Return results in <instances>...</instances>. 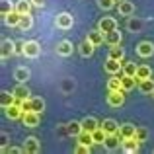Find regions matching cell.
Segmentation results:
<instances>
[{
    "label": "cell",
    "mask_w": 154,
    "mask_h": 154,
    "mask_svg": "<svg viewBox=\"0 0 154 154\" xmlns=\"http://www.w3.org/2000/svg\"><path fill=\"white\" fill-rule=\"evenodd\" d=\"M39 53H41V47H39L37 41H23V45H22V55H26L27 59H37Z\"/></svg>",
    "instance_id": "cell-1"
},
{
    "label": "cell",
    "mask_w": 154,
    "mask_h": 154,
    "mask_svg": "<svg viewBox=\"0 0 154 154\" xmlns=\"http://www.w3.org/2000/svg\"><path fill=\"white\" fill-rule=\"evenodd\" d=\"M125 102V90H109L107 94V103L111 107H119Z\"/></svg>",
    "instance_id": "cell-2"
},
{
    "label": "cell",
    "mask_w": 154,
    "mask_h": 154,
    "mask_svg": "<svg viewBox=\"0 0 154 154\" xmlns=\"http://www.w3.org/2000/svg\"><path fill=\"white\" fill-rule=\"evenodd\" d=\"M98 29L103 31V33H109V31L117 29V20L111 18V16H105V18H102L98 22Z\"/></svg>",
    "instance_id": "cell-3"
},
{
    "label": "cell",
    "mask_w": 154,
    "mask_h": 154,
    "mask_svg": "<svg viewBox=\"0 0 154 154\" xmlns=\"http://www.w3.org/2000/svg\"><path fill=\"white\" fill-rule=\"evenodd\" d=\"M55 22H57V27H60V29H70L72 23H74V18H72L68 12H60Z\"/></svg>",
    "instance_id": "cell-4"
},
{
    "label": "cell",
    "mask_w": 154,
    "mask_h": 154,
    "mask_svg": "<svg viewBox=\"0 0 154 154\" xmlns=\"http://www.w3.org/2000/svg\"><path fill=\"white\" fill-rule=\"evenodd\" d=\"M137 53H139V57H143V59H148V57L154 55V45L150 41H140L139 45H137Z\"/></svg>",
    "instance_id": "cell-5"
},
{
    "label": "cell",
    "mask_w": 154,
    "mask_h": 154,
    "mask_svg": "<svg viewBox=\"0 0 154 154\" xmlns=\"http://www.w3.org/2000/svg\"><path fill=\"white\" fill-rule=\"evenodd\" d=\"M41 150V144L35 137H27L26 143H23V152H29V154H37Z\"/></svg>",
    "instance_id": "cell-6"
},
{
    "label": "cell",
    "mask_w": 154,
    "mask_h": 154,
    "mask_svg": "<svg viewBox=\"0 0 154 154\" xmlns=\"http://www.w3.org/2000/svg\"><path fill=\"white\" fill-rule=\"evenodd\" d=\"M4 111H6V117H10V119H22L23 117V109L20 103L8 105V107H4Z\"/></svg>",
    "instance_id": "cell-7"
},
{
    "label": "cell",
    "mask_w": 154,
    "mask_h": 154,
    "mask_svg": "<svg viewBox=\"0 0 154 154\" xmlns=\"http://www.w3.org/2000/svg\"><path fill=\"white\" fill-rule=\"evenodd\" d=\"M0 49H2V51H0V57H2V60H6L10 55H14V53H16L14 51L16 45H14V41H12V39H4L2 45H0Z\"/></svg>",
    "instance_id": "cell-8"
},
{
    "label": "cell",
    "mask_w": 154,
    "mask_h": 154,
    "mask_svg": "<svg viewBox=\"0 0 154 154\" xmlns=\"http://www.w3.org/2000/svg\"><path fill=\"white\" fill-rule=\"evenodd\" d=\"M117 10H119L121 16H133V14H135V4L129 2V0H119Z\"/></svg>",
    "instance_id": "cell-9"
},
{
    "label": "cell",
    "mask_w": 154,
    "mask_h": 154,
    "mask_svg": "<svg viewBox=\"0 0 154 154\" xmlns=\"http://www.w3.org/2000/svg\"><path fill=\"white\" fill-rule=\"evenodd\" d=\"M22 121H23L26 127H37L39 125V113L37 111H27V113H23Z\"/></svg>",
    "instance_id": "cell-10"
},
{
    "label": "cell",
    "mask_w": 154,
    "mask_h": 154,
    "mask_svg": "<svg viewBox=\"0 0 154 154\" xmlns=\"http://www.w3.org/2000/svg\"><path fill=\"white\" fill-rule=\"evenodd\" d=\"M105 70L109 72V74H119V70H123V64H121V60L117 59H109L105 60Z\"/></svg>",
    "instance_id": "cell-11"
},
{
    "label": "cell",
    "mask_w": 154,
    "mask_h": 154,
    "mask_svg": "<svg viewBox=\"0 0 154 154\" xmlns=\"http://www.w3.org/2000/svg\"><path fill=\"white\" fill-rule=\"evenodd\" d=\"M137 84H139V78H137V76H129V74H123V76H121V88H123L125 92L133 90Z\"/></svg>",
    "instance_id": "cell-12"
},
{
    "label": "cell",
    "mask_w": 154,
    "mask_h": 154,
    "mask_svg": "<svg viewBox=\"0 0 154 154\" xmlns=\"http://www.w3.org/2000/svg\"><path fill=\"white\" fill-rule=\"evenodd\" d=\"M121 33H119V29H113V31H109V33H105V43H107L109 47H115V45H121Z\"/></svg>",
    "instance_id": "cell-13"
},
{
    "label": "cell",
    "mask_w": 154,
    "mask_h": 154,
    "mask_svg": "<svg viewBox=\"0 0 154 154\" xmlns=\"http://www.w3.org/2000/svg\"><path fill=\"white\" fill-rule=\"evenodd\" d=\"M57 53H59L60 57H70L72 55V41H68V39L60 41L59 45H57Z\"/></svg>",
    "instance_id": "cell-14"
},
{
    "label": "cell",
    "mask_w": 154,
    "mask_h": 154,
    "mask_svg": "<svg viewBox=\"0 0 154 154\" xmlns=\"http://www.w3.org/2000/svg\"><path fill=\"white\" fill-rule=\"evenodd\" d=\"M100 127H102L107 135H115V133L119 131L121 125H117V121H113V119H103V123L100 125Z\"/></svg>",
    "instance_id": "cell-15"
},
{
    "label": "cell",
    "mask_w": 154,
    "mask_h": 154,
    "mask_svg": "<svg viewBox=\"0 0 154 154\" xmlns=\"http://www.w3.org/2000/svg\"><path fill=\"white\" fill-rule=\"evenodd\" d=\"M12 92H14V96H16V100H18V102H22V100L29 98V90H27L26 84H22V82H18V86H16Z\"/></svg>",
    "instance_id": "cell-16"
},
{
    "label": "cell",
    "mask_w": 154,
    "mask_h": 154,
    "mask_svg": "<svg viewBox=\"0 0 154 154\" xmlns=\"http://www.w3.org/2000/svg\"><path fill=\"white\" fill-rule=\"evenodd\" d=\"M135 131H137L135 125L125 123V125H121V127H119V131H117V133H119L123 139H133V137H135Z\"/></svg>",
    "instance_id": "cell-17"
},
{
    "label": "cell",
    "mask_w": 154,
    "mask_h": 154,
    "mask_svg": "<svg viewBox=\"0 0 154 154\" xmlns=\"http://www.w3.org/2000/svg\"><path fill=\"white\" fill-rule=\"evenodd\" d=\"M29 76H31V72H29V68L27 66H18L16 68V72H14V78L18 80V82H26V80H29Z\"/></svg>",
    "instance_id": "cell-18"
},
{
    "label": "cell",
    "mask_w": 154,
    "mask_h": 154,
    "mask_svg": "<svg viewBox=\"0 0 154 154\" xmlns=\"http://www.w3.org/2000/svg\"><path fill=\"white\" fill-rule=\"evenodd\" d=\"M88 39H90L96 47H100L105 41V33H103V31H100V29H94V31H90V33H88Z\"/></svg>",
    "instance_id": "cell-19"
},
{
    "label": "cell",
    "mask_w": 154,
    "mask_h": 154,
    "mask_svg": "<svg viewBox=\"0 0 154 154\" xmlns=\"http://www.w3.org/2000/svg\"><path fill=\"white\" fill-rule=\"evenodd\" d=\"M31 6H33V4H31V0H18V2H16V12H18V14H31Z\"/></svg>",
    "instance_id": "cell-20"
},
{
    "label": "cell",
    "mask_w": 154,
    "mask_h": 154,
    "mask_svg": "<svg viewBox=\"0 0 154 154\" xmlns=\"http://www.w3.org/2000/svg\"><path fill=\"white\" fill-rule=\"evenodd\" d=\"M16 102H18V100H16L14 92L2 90V94H0V103H2V107H8V105H12V103H16Z\"/></svg>",
    "instance_id": "cell-21"
},
{
    "label": "cell",
    "mask_w": 154,
    "mask_h": 154,
    "mask_svg": "<svg viewBox=\"0 0 154 154\" xmlns=\"http://www.w3.org/2000/svg\"><path fill=\"white\" fill-rule=\"evenodd\" d=\"M94 49H96V45L90 41V39H86V41L80 43V55L82 57H92L94 55Z\"/></svg>",
    "instance_id": "cell-22"
},
{
    "label": "cell",
    "mask_w": 154,
    "mask_h": 154,
    "mask_svg": "<svg viewBox=\"0 0 154 154\" xmlns=\"http://www.w3.org/2000/svg\"><path fill=\"white\" fill-rule=\"evenodd\" d=\"M84 129H82V121H70V123H66V133L68 135H72V137H78L80 133H82Z\"/></svg>",
    "instance_id": "cell-23"
},
{
    "label": "cell",
    "mask_w": 154,
    "mask_h": 154,
    "mask_svg": "<svg viewBox=\"0 0 154 154\" xmlns=\"http://www.w3.org/2000/svg\"><path fill=\"white\" fill-rule=\"evenodd\" d=\"M100 127V123H98V119H96V117H84L82 119V129L84 131H96V129Z\"/></svg>",
    "instance_id": "cell-24"
},
{
    "label": "cell",
    "mask_w": 154,
    "mask_h": 154,
    "mask_svg": "<svg viewBox=\"0 0 154 154\" xmlns=\"http://www.w3.org/2000/svg\"><path fill=\"white\" fill-rule=\"evenodd\" d=\"M20 18H22V14H18V12H10V14L4 18V23L6 26H10V27H18L20 26Z\"/></svg>",
    "instance_id": "cell-25"
},
{
    "label": "cell",
    "mask_w": 154,
    "mask_h": 154,
    "mask_svg": "<svg viewBox=\"0 0 154 154\" xmlns=\"http://www.w3.org/2000/svg\"><path fill=\"white\" fill-rule=\"evenodd\" d=\"M139 90L143 94H152L154 92V80L146 78V80H139Z\"/></svg>",
    "instance_id": "cell-26"
},
{
    "label": "cell",
    "mask_w": 154,
    "mask_h": 154,
    "mask_svg": "<svg viewBox=\"0 0 154 154\" xmlns=\"http://www.w3.org/2000/svg\"><path fill=\"white\" fill-rule=\"evenodd\" d=\"M139 144H140V143H139L137 139H125L121 146H123L125 152H137V150H139Z\"/></svg>",
    "instance_id": "cell-27"
},
{
    "label": "cell",
    "mask_w": 154,
    "mask_h": 154,
    "mask_svg": "<svg viewBox=\"0 0 154 154\" xmlns=\"http://www.w3.org/2000/svg\"><path fill=\"white\" fill-rule=\"evenodd\" d=\"M137 78L139 80H146V78H152V68L146 66V64H140L137 68Z\"/></svg>",
    "instance_id": "cell-28"
},
{
    "label": "cell",
    "mask_w": 154,
    "mask_h": 154,
    "mask_svg": "<svg viewBox=\"0 0 154 154\" xmlns=\"http://www.w3.org/2000/svg\"><path fill=\"white\" fill-rule=\"evenodd\" d=\"M92 137H94V144H103L105 139H107V133L102 127H98L96 131H92Z\"/></svg>",
    "instance_id": "cell-29"
},
{
    "label": "cell",
    "mask_w": 154,
    "mask_h": 154,
    "mask_svg": "<svg viewBox=\"0 0 154 154\" xmlns=\"http://www.w3.org/2000/svg\"><path fill=\"white\" fill-rule=\"evenodd\" d=\"M31 26H33V18H31V14H23L22 18H20V29H23V31H27V29H31Z\"/></svg>",
    "instance_id": "cell-30"
},
{
    "label": "cell",
    "mask_w": 154,
    "mask_h": 154,
    "mask_svg": "<svg viewBox=\"0 0 154 154\" xmlns=\"http://www.w3.org/2000/svg\"><path fill=\"white\" fill-rule=\"evenodd\" d=\"M76 140H78V144H94V137H92L90 131H82L78 137H76Z\"/></svg>",
    "instance_id": "cell-31"
},
{
    "label": "cell",
    "mask_w": 154,
    "mask_h": 154,
    "mask_svg": "<svg viewBox=\"0 0 154 154\" xmlns=\"http://www.w3.org/2000/svg\"><path fill=\"white\" fill-rule=\"evenodd\" d=\"M123 57H125V51L121 49V45H115V47H111V49H109V59L123 60Z\"/></svg>",
    "instance_id": "cell-32"
},
{
    "label": "cell",
    "mask_w": 154,
    "mask_h": 154,
    "mask_svg": "<svg viewBox=\"0 0 154 154\" xmlns=\"http://www.w3.org/2000/svg\"><path fill=\"white\" fill-rule=\"evenodd\" d=\"M107 90H123V88H121V78H117L115 74H111V78L107 80Z\"/></svg>",
    "instance_id": "cell-33"
},
{
    "label": "cell",
    "mask_w": 154,
    "mask_h": 154,
    "mask_svg": "<svg viewBox=\"0 0 154 154\" xmlns=\"http://www.w3.org/2000/svg\"><path fill=\"white\" fill-rule=\"evenodd\" d=\"M133 139H137L139 143H144V140L148 139V131H146V129H143V127H137L135 137H133Z\"/></svg>",
    "instance_id": "cell-34"
},
{
    "label": "cell",
    "mask_w": 154,
    "mask_h": 154,
    "mask_svg": "<svg viewBox=\"0 0 154 154\" xmlns=\"http://www.w3.org/2000/svg\"><path fill=\"white\" fill-rule=\"evenodd\" d=\"M137 64L135 63H125L123 64V74H129V76H137Z\"/></svg>",
    "instance_id": "cell-35"
},
{
    "label": "cell",
    "mask_w": 154,
    "mask_h": 154,
    "mask_svg": "<svg viewBox=\"0 0 154 154\" xmlns=\"http://www.w3.org/2000/svg\"><path fill=\"white\" fill-rule=\"evenodd\" d=\"M127 27L131 31H139L140 27H143V22H140L139 18H131V20H129V23H127Z\"/></svg>",
    "instance_id": "cell-36"
},
{
    "label": "cell",
    "mask_w": 154,
    "mask_h": 154,
    "mask_svg": "<svg viewBox=\"0 0 154 154\" xmlns=\"http://www.w3.org/2000/svg\"><path fill=\"white\" fill-rule=\"evenodd\" d=\"M20 105H22L23 113L33 111V98H26V100H22V102H20Z\"/></svg>",
    "instance_id": "cell-37"
},
{
    "label": "cell",
    "mask_w": 154,
    "mask_h": 154,
    "mask_svg": "<svg viewBox=\"0 0 154 154\" xmlns=\"http://www.w3.org/2000/svg\"><path fill=\"white\" fill-rule=\"evenodd\" d=\"M16 8H12V4L8 2V0H2V8H0V12H2V18H6L10 12H14Z\"/></svg>",
    "instance_id": "cell-38"
},
{
    "label": "cell",
    "mask_w": 154,
    "mask_h": 154,
    "mask_svg": "<svg viewBox=\"0 0 154 154\" xmlns=\"http://www.w3.org/2000/svg\"><path fill=\"white\" fill-rule=\"evenodd\" d=\"M43 109H45V102H43L41 98H33V111L41 113Z\"/></svg>",
    "instance_id": "cell-39"
},
{
    "label": "cell",
    "mask_w": 154,
    "mask_h": 154,
    "mask_svg": "<svg viewBox=\"0 0 154 154\" xmlns=\"http://www.w3.org/2000/svg\"><path fill=\"white\" fill-rule=\"evenodd\" d=\"M117 0H98V6L103 8V10H111L113 6H115Z\"/></svg>",
    "instance_id": "cell-40"
},
{
    "label": "cell",
    "mask_w": 154,
    "mask_h": 154,
    "mask_svg": "<svg viewBox=\"0 0 154 154\" xmlns=\"http://www.w3.org/2000/svg\"><path fill=\"white\" fill-rule=\"evenodd\" d=\"M2 152H12V154H18V152H23V148H18V146H2Z\"/></svg>",
    "instance_id": "cell-41"
},
{
    "label": "cell",
    "mask_w": 154,
    "mask_h": 154,
    "mask_svg": "<svg viewBox=\"0 0 154 154\" xmlns=\"http://www.w3.org/2000/svg\"><path fill=\"white\" fill-rule=\"evenodd\" d=\"M76 152L78 154H88L90 152V144H78V146H76Z\"/></svg>",
    "instance_id": "cell-42"
},
{
    "label": "cell",
    "mask_w": 154,
    "mask_h": 154,
    "mask_svg": "<svg viewBox=\"0 0 154 154\" xmlns=\"http://www.w3.org/2000/svg\"><path fill=\"white\" fill-rule=\"evenodd\" d=\"M31 4H33V6H37V8H43L47 4V0H31Z\"/></svg>",
    "instance_id": "cell-43"
},
{
    "label": "cell",
    "mask_w": 154,
    "mask_h": 154,
    "mask_svg": "<svg viewBox=\"0 0 154 154\" xmlns=\"http://www.w3.org/2000/svg\"><path fill=\"white\" fill-rule=\"evenodd\" d=\"M152 96H154V92H152Z\"/></svg>",
    "instance_id": "cell-44"
},
{
    "label": "cell",
    "mask_w": 154,
    "mask_h": 154,
    "mask_svg": "<svg viewBox=\"0 0 154 154\" xmlns=\"http://www.w3.org/2000/svg\"><path fill=\"white\" fill-rule=\"evenodd\" d=\"M117 2H119V0H117Z\"/></svg>",
    "instance_id": "cell-45"
}]
</instances>
